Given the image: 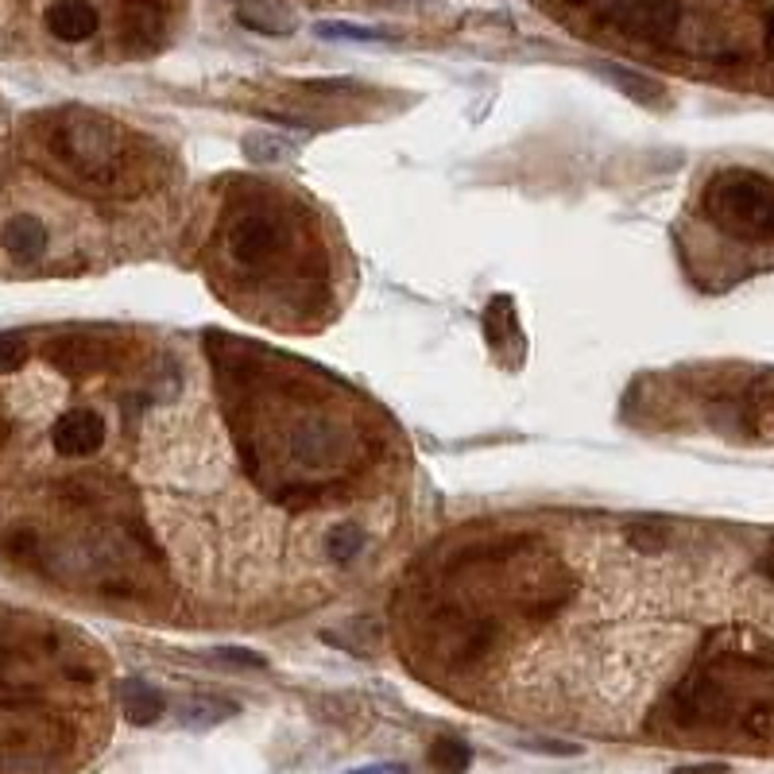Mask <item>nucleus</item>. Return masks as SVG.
<instances>
[{
	"label": "nucleus",
	"instance_id": "nucleus-1",
	"mask_svg": "<svg viewBox=\"0 0 774 774\" xmlns=\"http://www.w3.org/2000/svg\"><path fill=\"white\" fill-rule=\"evenodd\" d=\"M702 213L717 233L743 245L774 240V179L755 167H725L702 190Z\"/></svg>",
	"mask_w": 774,
	"mask_h": 774
},
{
	"label": "nucleus",
	"instance_id": "nucleus-2",
	"mask_svg": "<svg viewBox=\"0 0 774 774\" xmlns=\"http://www.w3.org/2000/svg\"><path fill=\"white\" fill-rule=\"evenodd\" d=\"M291 245L287 213L271 202H237L221 221V248L225 260L240 276H268L283 263Z\"/></svg>",
	"mask_w": 774,
	"mask_h": 774
},
{
	"label": "nucleus",
	"instance_id": "nucleus-3",
	"mask_svg": "<svg viewBox=\"0 0 774 774\" xmlns=\"http://www.w3.org/2000/svg\"><path fill=\"white\" fill-rule=\"evenodd\" d=\"M58 152L82 171V179L113 182L128 171L132 144H128V136L116 132L109 121H74L70 128L58 136Z\"/></svg>",
	"mask_w": 774,
	"mask_h": 774
},
{
	"label": "nucleus",
	"instance_id": "nucleus-4",
	"mask_svg": "<svg viewBox=\"0 0 774 774\" xmlns=\"http://www.w3.org/2000/svg\"><path fill=\"white\" fill-rule=\"evenodd\" d=\"M604 16L631 40L666 43L682 24V4L677 0H608Z\"/></svg>",
	"mask_w": 774,
	"mask_h": 774
},
{
	"label": "nucleus",
	"instance_id": "nucleus-5",
	"mask_svg": "<svg viewBox=\"0 0 774 774\" xmlns=\"http://www.w3.org/2000/svg\"><path fill=\"white\" fill-rule=\"evenodd\" d=\"M51 441H55V449L66 457H90V453H98L101 441H105V423H101L98 411H86V407L66 411V415L51 426Z\"/></svg>",
	"mask_w": 774,
	"mask_h": 774
},
{
	"label": "nucleus",
	"instance_id": "nucleus-6",
	"mask_svg": "<svg viewBox=\"0 0 774 774\" xmlns=\"http://www.w3.org/2000/svg\"><path fill=\"white\" fill-rule=\"evenodd\" d=\"M43 20H47V32L63 43L93 40V32H98V24H101L98 9H93L90 0H55Z\"/></svg>",
	"mask_w": 774,
	"mask_h": 774
},
{
	"label": "nucleus",
	"instance_id": "nucleus-7",
	"mask_svg": "<svg viewBox=\"0 0 774 774\" xmlns=\"http://www.w3.org/2000/svg\"><path fill=\"white\" fill-rule=\"evenodd\" d=\"M0 245L16 263H35L47 253V225L35 213H12L0 228Z\"/></svg>",
	"mask_w": 774,
	"mask_h": 774
},
{
	"label": "nucleus",
	"instance_id": "nucleus-8",
	"mask_svg": "<svg viewBox=\"0 0 774 774\" xmlns=\"http://www.w3.org/2000/svg\"><path fill=\"white\" fill-rule=\"evenodd\" d=\"M237 20L248 32H260V35H291L294 27H299V20H294L287 0H245L237 9Z\"/></svg>",
	"mask_w": 774,
	"mask_h": 774
},
{
	"label": "nucleus",
	"instance_id": "nucleus-9",
	"mask_svg": "<svg viewBox=\"0 0 774 774\" xmlns=\"http://www.w3.org/2000/svg\"><path fill=\"white\" fill-rule=\"evenodd\" d=\"M596 74H601V78H608V82L616 86L619 93H628V98L639 101V105H662V101H666V90L654 82L651 74L636 70V66L596 63Z\"/></svg>",
	"mask_w": 774,
	"mask_h": 774
},
{
	"label": "nucleus",
	"instance_id": "nucleus-10",
	"mask_svg": "<svg viewBox=\"0 0 774 774\" xmlns=\"http://www.w3.org/2000/svg\"><path fill=\"white\" fill-rule=\"evenodd\" d=\"M121 709L128 725L147 728L164 717V693L144 677H128V682H121Z\"/></svg>",
	"mask_w": 774,
	"mask_h": 774
},
{
	"label": "nucleus",
	"instance_id": "nucleus-11",
	"mask_svg": "<svg viewBox=\"0 0 774 774\" xmlns=\"http://www.w3.org/2000/svg\"><path fill=\"white\" fill-rule=\"evenodd\" d=\"M368 550V530L357 519H337L322 535V554L334 565H352Z\"/></svg>",
	"mask_w": 774,
	"mask_h": 774
},
{
	"label": "nucleus",
	"instance_id": "nucleus-12",
	"mask_svg": "<svg viewBox=\"0 0 774 774\" xmlns=\"http://www.w3.org/2000/svg\"><path fill=\"white\" fill-rule=\"evenodd\" d=\"M233 713H237V705L221 702V697H190L179 709V725L202 732V728H213V725H221V720H228Z\"/></svg>",
	"mask_w": 774,
	"mask_h": 774
},
{
	"label": "nucleus",
	"instance_id": "nucleus-13",
	"mask_svg": "<svg viewBox=\"0 0 774 774\" xmlns=\"http://www.w3.org/2000/svg\"><path fill=\"white\" fill-rule=\"evenodd\" d=\"M430 766L441 774H464L473 766V748L464 740H457V736H438L430 743Z\"/></svg>",
	"mask_w": 774,
	"mask_h": 774
},
{
	"label": "nucleus",
	"instance_id": "nucleus-14",
	"mask_svg": "<svg viewBox=\"0 0 774 774\" xmlns=\"http://www.w3.org/2000/svg\"><path fill=\"white\" fill-rule=\"evenodd\" d=\"M245 155L248 164H279V159L291 155V139L276 136V132H253L245 139Z\"/></svg>",
	"mask_w": 774,
	"mask_h": 774
},
{
	"label": "nucleus",
	"instance_id": "nucleus-15",
	"mask_svg": "<svg viewBox=\"0 0 774 774\" xmlns=\"http://www.w3.org/2000/svg\"><path fill=\"white\" fill-rule=\"evenodd\" d=\"M322 40H352V43H375V40H392L388 32H375V27L360 24H318Z\"/></svg>",
	"mask_w": 774,
	"mask_h": 774
},
{
	"label": "nucleus",
	"instance_id": "nucleus-16",
	"mask_svg": "<svg viewBox=\"0 0 774 774\" xmlns=\"http://www.w3.org/2000/svg\"><path fill=\"white\" fill-rule=\"evenodd\" d=\"M27 360L24 334H0V372H16Z\"/></svg>",
	"mask_w": 774,
	"mask_h": 774
},
{
	"label": "nucleus",
	"instance_id": "nucleus-17",
	"mask_svg": "<svg viewBox=\"0 0 774 774\" xmlns=\"http://www.w3.org/2000/svg\"><path fill=\"white\" fill-rule=\"evenodd\" d=\"M523 751H542V755H577V743H562V740H519Z\"/></svg>",
	"mask_w": 774,
	"mask_h": 774
},
{
	"label": "nucleus",
	"instance_id": "nucleus-18",
	"mask_svg": "<svg viewBox=\"0 0 774 774\" xmlns=\"http://www.w3.org/2000/svg\"><path fill=\"white\" fill-rule=\"evenodd\" d=\"M221 662H237V666H268V659L256 651H245V647H221V651H213Z\"/></svg>",
	"mask_w": 774,
	"mask_h": 774
},
{
	"label": "nucleus",
	"instance_id": "nucleus-19",
	"mask_svg": "<svg viewBox=\"0 0 774 774\" xmlns=\"http://www.w3.org/2000/svg\"><path fill=\"white\" fill-rule=\"evenodd\" d=\"M345 774H411L403 763H368V766H357V771H345Z\"/></svg>",
	"mask_w": 774,
	"mask_h": 774
},
{
	"label": "nucleus",
	"instance_id": "nucleus-20",
	"mask_svg": "<svg viewBox=\"0 0 774 774\" xmlns=\"http://www.w3.org/2000/svg\"><path fill=\"white\" fill-rule=\"evenodd\" d=\"M674 774H728L725 763H697V766H674Z\"/></svg>",
	"mask_w": 774,
	"mask_h": 774
}]
</instances>
